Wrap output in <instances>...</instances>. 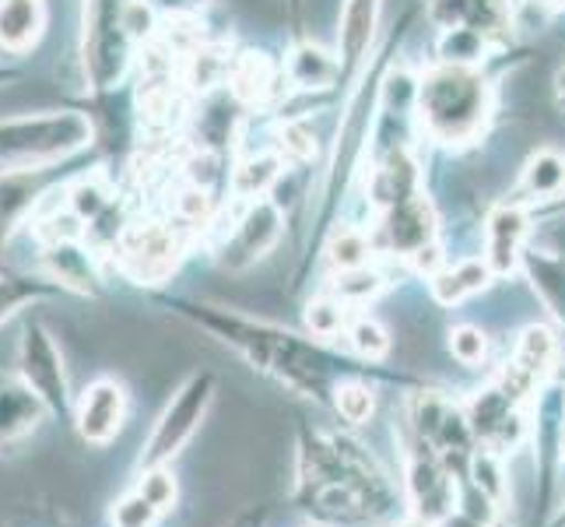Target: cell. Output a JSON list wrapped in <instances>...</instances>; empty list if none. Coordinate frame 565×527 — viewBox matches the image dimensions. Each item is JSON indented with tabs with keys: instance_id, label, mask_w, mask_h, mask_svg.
I'll return each mask as SVG.
<instances>
[{
	"instance_id": "277c9868",
	"label": "cell",
	"mask_w": 565,
	"mask_h": 527,
	"mask_svg": "<svg viewBox=\"0 0 565 527\" xmlns=\"http://www.w3.org/2000/svg\"><path fill=\"white\" fill-rule=\"evenodd\" d=\"M18 380L46 404L50 415L64 419L67 412H74L64 351L43 320H29L22 327V338H18Z\"/></svg>"
},
{
	"instance_id": "4316f807",
	"label": "cell",
	"mask_w": 565,
	"mask_h": 527,
	"mask_svg": "<svg viewBox=\"0 0 565 527\" xmlns=\"http://www.w3.org/2000/svg\"><path fill=\"white\" fill-rule=\"evenodd\" d=\"M443 61L446 64H471L481 56V29H467V25H457V29H443Z\"/></svg>"
},
{
	"instance_id": "9c48e42d",
	"label": "cell",
	"mask_w": 565,
	"mask_h": 527,
	"mask_svg": "<svg viewBox=\"0 0 565 527\" xmlns=\"http://www.w3.org/2000/svg\"><path fill=\"white\" fill-rule=\"evenodd\" d=\"M278 232H281V211L278 204L270 201H253L249 211L239 219L236 232L228 236L225 250H222V264L225 267H246L257 257L278 243Z\"/></svg>"
},
{
	"instance_id": "2e32d148",
	"label": "cell",
	"mask_w": 565,
	"mask_h": 527,
	"mask_svg": "<svg viewBox=\"0 0 565 527\" xmlns=\"http://www.w3.org/2000/svg\"><path fill=\"white\" fill-rule=\"evenodd\" d=\"M373 201L380 208H394V204H404L418 198V166L412 162V155L404 148L390 151L386 162L373 172Z\"/></svg>"
},
{
	"instance_id": "74e56055",
	"label": "cell",
	"mask_w": 565,
	"mask_h": 527,
	"mask_svg": "<svg viewBox=\"0 0 565 527\" xmlns=\"http://www.w3.org/2000/svg\"><path fill=\"white\" fill-rule=\"evenodd\" d=\"M558 88H562V95H565V71L558 74Z\"/></svg>"
},
{
	"instance_id": "4fadbf2b",
	"label": "cell",
	"mask_w": 565,
	"mask_h": 527,
	"mask_svg": "<svg viewBox=\"0 0 565 527\" xmlns=\"http://www.w3.org/2000/svg\"><path fill=\"white\" fill-rule=\"evenodd\" d=\"M46 271H22V267H0V327L14 320L22 309H32L39 303H46L50 296H61Z\"/></svg>"
},
{
	"instance_id": "cb8c5ba5",
	"label": "cell",
	"mask_w": 565,
	"mask_h": 527,
	"mask_svg": "<svg viewBox=\"0 0 565 527\" xmlns=\"http://www.w3.org/2000/svg\"><path fill=\"white\" fill-rule=\"evenodd\" d=\"M523 190L534 193V198H555V193L565 190V159L558 151L544 148L527 159V169H523Z\"/></svg>"
},
{
	"instance_id": "7402d4cb",
	"label": "cell",
	"mask_w": 565,
	"mask_h": 527,
	"mask_svg": "<svg viewBox=\"0 0 565 527\" xmlns=\"http://www.w3.org/2000/svg\"><path fill=\"white\" fill-rule=\"evenodd\" d=\"M552 359H555L552 330L548 327H527V330H523V338L516 345V362H513L516 373L527 383H534L544 373V369L552 366Z\"/></svg>"
},
{
	"instance_id": "7a4b0ae2",
	"label": "cell",
	"mask_w": 565,
	"mask_h": 527,
	"mask_svg": "<svg viewBox=\"0 0 565 527\" xmlns=\"http://www.w3.org/2000/svg\"><path fill=\"white\" fill-rule=\"evenodd\" d=\"M418 116L428 138L443 145L475 141L489 120V85L467 64H443L422 77Z\"/></svg>"
},
{
	"instance_id": "83f0119b",
	"label": "cell",
	"mask_w": 565,
	"mask_h": 527,
	"mask_svg": "<svg viewBox=\"0 0 565 527\" xmlns=\"http://www.w3.org/2000/svg\"><path fill=\"white\" fill-rule=\"evenodd\" d=\"M334 288H338L341 303H365V299H373L376 292L383 288V278L376 275L373 267L365 264V267L341 271L338 282H334Z\"/></svg>"
},
{
	"instance_id": "ba28073f",
	"label": "cell",
	"mask_w": 565,
	"mask_h": 527,
	"mask_svg": "<svg viewBox=\"0 0 565 527\" xmlns=\"http://www.w3.org/2000/svg\"><path fill=\"white\" fill-rule=\"evenodd\" d=\"M127 408H130V398H127V387L120 380H113V377L92 380L82 390V398L74 401L77 436H82L85 443H95V446L109 443L124 429Z\"/></svg>"
},
{
	"instance_id": "30bf717a",
	"label": "cell",
	"mask_w": 565,
	"mask_h": 527,
	"mask_svg": "<svg viewBox=\"0 0 565 527\" xmlns=\"http://www.w3.org/2000/svg\"><path fill=\"white\" fill-rule=\"evenodd\" d=\"M46 275L67 288V292H82V296H95V257L92 250L77 240V236H53L43 246V257H39Z\"/></svg>"
},
{
	"instance_id": "e0dca14e",
	"label": "cell",
	"mask_w": 565,
	"mask_h": 527,
	"mask_svg": "<svg viewBox=\"0 0 565 527\" xmlns=\"http://www.w3.org/2000/svg\"><path fill=\"white\" fill-rule=\"evenodd\" d=\"M495 271L489 267V261H460L454 267H443L439 275L433 278V292L443 306H457L463 299L478 296L492 285Z\"/></svg>"
},
{
	"instance_id": "d6986e66",
	"label": "cell",
	"mask_w": 565,
	"mask_h": 527,
	"mask_svg": "<svg viewBox=\"0 0 565 527\" xmlns=\"http://www.w3.org/2000/svg\"><path fill=\"white\" fill-rule=\"evenodd\" d=\"M232 74V56L222 46H207V43H193L183 53V82L193 92H211L222 82H228Z\"/></svg>"
},
{
	"instance_id": "d4e9b609",
	"label": "cell",
	"mask_w": 565,
	"mask_h": 527,
	"mask_svg": "<svg viewBox=\"0 0 565 527\" xmlns=\"http://www.w3.org/2000/svg\"><path fill=\"white\" fill-rule=\"evenodd\" d=\"M327 253H330V264L338 271H352V267H365L373 250H369V240L359 229H338L334 236H330Z\"/></svg>"
},
{
	"instance_id": "836d02e7",
	"label": "cell",
	"mask_w": 565,
	"mask_h": 527,
	"mask_svg": "<svg viewBox=\"0 0 565 527\" xmlns=\"http://www.w3.org/2000/svg\"><path fill=\"white\" fill-rule=\"evenodd\" d=\"M450 351L463 362V366H475L484 359V351H489V341H484L481 327H471V324H460L450 330Z\"/></svg>"
},
{
	"instance_id": "8fae6325",
	"label": "cell",
	"mask_w": 565,
	"mask_h": 527,
	"mask_svg": "<svg viewBox=\"0 0 565 527\" xmlns=\"http://www.w3.org/2000/svg\"><path fill=\"white\" fill-rule=\"evenodd\" d=\"M50 25L46 0H0V53L25 56L43 43Z\"/></svg>"
},
{
	"instance_id": "8992f818",
	"label": "cell",
	"mask_w": 565,
	"mask_h": 527,
	"mask_svg": "<svg viewBox=\"0 0 565 527\" xmlns=\"http://www.w3.org/2000/svg\"><path fill=\"white\" fill-rule=\"evenodd\" d=\"M207 401H211V377L207 373L190 377L180 387V394L169 401L162 419L154 422V433L145 446V467L166 464L169 457H177L183 451V443L193 436V429L204 419Z\"/></svg>"
},
{
	"instance_id": "484cf974",
	"label": "cell",
	"mask_w": 565,
	"mask_h": 527,
	"mask_svg": "<svg viewBox=\"0 0 565 527\" xmlns=\"http://www.w3.org/2000/svg\"><path fill=\"white\" fill-rule=\"evenodd\" d=\"M138 493L154 506L159 514L172 510L177 506V496H180V485H177V475L166 472L162 464H154V467H145V475H141V485H138Z\"/></svg>"
},
{
	"instance_id": "ac0fdd59",
	"label": "cell",
	"mask_w": 565,
	"mask_h": 527,
	"mask_svg": "<svg viewBox=\"0 0 565 527\" xmlns=\"http://www.w3.org/2000/svg\"><path fill=\"white\" fill-rule=\"evenodd\" d=\"M228 85H232V95H236L239 103H249V106H260L267 103L270 95H275V67L264 53H243L232 61V74H228Z\"/></svg>"
},
{
	"instance_id": "d6a6232c",
	"label": "cell",
	"mask_w": 565,
	"mask_h": 527,
	"mask_svg": "<svg viewBox=\"0 0 565 527\" xmlns=\"http://www.w3.org/2000/svg\"><path fill=\"white\" fill-rule=\"evenodd\" d=\"M471 475L481 496H489L492 503H505V475H502V464L492 454H478L471 464Z\"/></svg>"
},
{
	"instance_id": "5bb4252c",
	"label": "cell",
	"mask_w": 565,
	"mask_h": 527,
	"mask_svg": "<svg viewBox=\"0 0 565 527\" xmlns=\"http://www.w3.org/2000/svg\"><path fill=\"white\" fill-rule=\"evenodd\" d=\"M523 236H527V214H523V208L499 204L489 214V253H484V261H489L495 275H513L516 271Z\"/></svg>"
},
{
	"instance_id": "e575fe53",
	"label": "cell",
	"mask_w": 565,
	"mask_h": 527,
	"mask_svg": "<svg viewBox=\"0 0 565 527\" xmlns=\"http://www.w3.org/2000/svg\"><path fill=\"white\" fill-rule=\"evenodd\" d=\"M428 14L439 29H457L471 14V0H428Z\"/></svg>"
},
{
	"instance_id": "5b68a950",
	"label": "cell",
	"mask_w": 565,
	"mask_h": 527,
	"mask_svg": "<svg viewBox=\"0 0 565 527\" xmlns=\"http://www.w3.org/2000/svg\"><path fill=\"white\" fill-rule=\"evenodd\" d=\"M71 176L61 166L0 169V250L11 243L18 229L32 225L35 211L56 198Z\"/></svg>"
},
{
	"instance_id": "603a6c76",
	"label": "cell",
	"mask_w": 565,
	"mask_h": 527,
	"mask_svg": "<svg viewBox=\"0 0 565 527\" xmlns=\"http://www.w3.org/2000/svg\"><path fill=\"white\" fill-rule=\"evenodd\" d=\"M278 176H281V162L275 155H253V159H246L232 172V190H236V198L243 201H260L264 193L278 183Z\"/></svg>"
},
{
	"instance_id": "9a60e30c",
	"label": "cell",
	"mask_w": 565,
	"mask_h": 527,
	"mask_svg": "<svg viewBox=\"0 0 565 527\" xmlns=\"http://www.w3.org/2000/svg\"><path fill=\"white\" fill-rule=\"evenodd\" d=\"M46 404L39 401L22 380L0 377V446L25 440L32 429L43 422Z\"/></svg>"
},
{
	"instance_id": "7c38bea8",
	"label": "cell",
	"mask_w": 565,
	"mask_h": 527,
	"mask_svg": "<svg viewBox=\"0 0 565 527\" xmlns=\"http://www.w3.org/2000/svg\"><path fill=\"white\" fill-rule=\"evenodd\" d=\"M386 240L390 246H394L397 253H404V257H412L415 250L428 246L436 236V214H433V204H428L422 193L404 204H394L386 208Z\"/></svg>"
},
{
	"instance_id": "f35d334b",
	"label": "cell",
	"mask_w": 565,
	"mask_h": 527,
	"mask_svg": "<svg viewBox=\"0 0 565 527\" xmlns=\"http://www.w3.org/2000/svg\"><path fill=\"white\" fill-rule=\"evenodd\" d=\"M404 527H428L425 520H412V524H404Z\"/></svg>"
},
{
	"instance_id": "4dcf8cb0",
	"label": "cell",
	"mask_w": 565,
	"mask_h": 527,
	"mask_svg": "<svg viewBox=\"0 0 565 527\" xmlns=\"http://www.w3.org/2000/svg\"><path fill=\"white\" fill-rule=\"evenodd\" d=\"M373 408H376V398L365 383H341L338 387V412L348 422H355V425L365 422L369 415H373Z\"/></svg>"
},
{
	"instance_id": "1f68e13d",
	"label": "cell",
	"mask_w": 565,
	"mask_h": 527,
	"mask_svg": "<svg viewBox=\"0 0 565 527\" xmlns=\"http://www.w3.org/2000/svg\"><path fill=\"white\" fill-rule=\"evenodd\" d=\"M306 327L313 330L317 338H334L344 327V306L334 299H317L306 306Z\"/></svg>"
},
{
	"instance_id": "3957f363",
	"label": "cell",
	"mask_w": 565,
	"mask_h": 527,
	"mask_svg": "<svg viewBox=\"0 0 565 527\" xmlns=\"http://www.w3.org/2000/svg\"><path fill=\"white\" fill-rule=\"evenodd\" d=\"M134 0H85L82 11V74L95 99L124 85L138 43L127 35V8Z\"/></svg>"
},
{
	"instance_id": "52a82bcc",
	"label": "cell",
	"mask_w": 565,
	"mask_h": 527,
	"mask_svg": "<svg viewBox=\"0 0 565 527\" xmlns=\"http://www.w3.org/2000/svg\"><path fill=\"white\" fill-rule=\"evenodd\" d=\"M180 232L172 225L159 222H138L127 225L124 236L116 240V253H120L124 271L130 278H138L141 285L162 282L172 267L180 264Z\"/></svg>"
},
{
	"instance_id": "44dd1931",
	"label": "cell",
	"mask_w": 565,
	"mask_h": 527,
	"mask_svg": "<svg viewBox=\"0 0 565 527\" xmlns=\"http://www.w3.org/2000/svg\"><path fill=\"white\" fill-rule=\"evenodd\" d=\"M288 77L299 88H327L338 77V61L327 50H320L313 43H302L288 56Z\"/></svg>"
},
{
	"instance_id": "d590c367",
	"label": "cell",
	"mask_w": 565,
	"mask_h": 527,
	"mask_svg": "<svg viewBox=\"0 0 565 527\" xmlns=\"http://www.w3.org/2000/svg\"><path fill=\"white\" fill-rule=\"evenodd\" d=\"M412 264H415V271H422V275H439L443 271V253H439V246L436 243H428V246H422V250H415L412 253Z\"/></svg>"
},
{
	"instance_id": "ffe728a7",
	"label": "cell",
	"mask_w": 565,
	"mask_h": 527,
	"mask_svg": "<svg viewBox=\"0 0 565 527\" xmlns=\"http://www.w3.org/2000/svg\"><path fill=\"white\" fill-rule=\"evenodd\" d=\"M376 11L380 0H344V14H341V53L344 61H359L365 53L369 39L376 29Z\"/></svg>"
},
{
	"instance_id": "f546056e",
	"label": "cell",
	"mask_w": 565,
	"mask_h": 527,
	"mask_svg": "<svg viewBox=\"0 0 565 527\" xmlns=\"http://www.w3.org/2000/svg\"><path fill=\"white\" fill-rule=\"evenodd\" d=\"M154 520H159V510L138 489L116 499L113 506V527H154Z\"/></svg>"
},
{
	"instance_id": "f1b7e54d",
	"label": "cell",
	"mask_w": 565,
	"mask_h": 527,
	"mask_svg": "<svg viewBox=\"0 0 565 527\" xmlns=\"http://www.w3.org/2000/svg\"><path fill=\"white\" fill-rule=\"evenodd\" d=\"M348 341H352V348L359 351L362 359H383L390 351L386 327L380 320H369V317H359L352 324V330H348Z\"/></svg>"
},
{
	"instance_id": "6da1fadb",
	"label": "cell",
	"mask_w": 565,
	"mask_h": 527,
	"mask_svg": "<svg viewBox=\"0 0 565 527\" xmlns=\"http://www.w3.org/2000/svg\"><path fill=\"white\" fill-rule=\"evenodd\" d=\"M95 124L82 109H35L0 116V169L64 166L88 151Z\"/></svg>"
},
{
	"instance_id": "8d00e7d4",
	"label": "cell",
	"mask_w": 565,
	"mask_h": 527,
	"mask_svg": "<svg viewBox=\"0 0 565 527\" xmlns=\"http://www.w3.org/2000/svg\"><path fill=\"white\" fill-rule=\"evenodd\" d=\"M204 4V0H162V8L172 14V18H186L193 8H201Z\"/></svg>"
}]
</instances>
